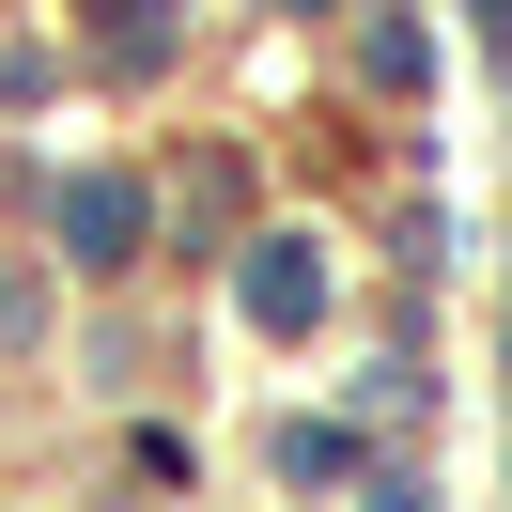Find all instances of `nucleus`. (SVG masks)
Returning <instances> with one entry per match:
<instances>
[{"mask_svg":"<svg viewBox=\"0 0 512 512\" xmlns=\"http://www.w3.org/2000/svg\"><path fill=\"white\" fill-rule=\"evenodd\" d=\"M466 16H481V47H497V63H512V0H466Z\"/></svg>","mask_w":512,"mask_h":512,"instance_id":"nucleus-3","label":"nucleus"},{"mask_svg":"<svg viewBox=\"0 0 512 512\" xmlns=\"http://www.w3.org/2000/svg\"><path fill=\"white\" fill-rule=\"evenodd\" d=\"M63 233H78V264H125V233H140V187H125V171H78V187H63Z\"/></svg>","mask_w":512,"mask_h":512,"instance_id":"nucleus-1","label":"nucleus"},{"mask_svg":"<svg viewBox=\"0 0 512 512\" xmlns=\"http://www.w3.org/2000/svg\"><path fill=\"white\" fill-rule=\"evenodd\" d=\"M233 295H249V326H311V311H326V264H311V249H249Z\"/></svg>","mask_w":512,"mask_h":512,"instance_id":"nucleus-2","label":"nucleus"}]
</instances>
